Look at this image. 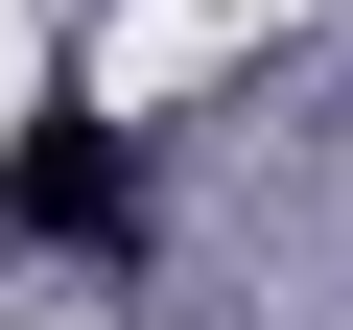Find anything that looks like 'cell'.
<instances>
[{
  "label": "cell",
  "instance_id": "cell-1",
  "mask_svg": "<svg viewBox=\"0 0 353 330\" xmlns=\"http://www.w3.org/2000/svg\"><path fill=\"white\" fill-rule=\"evenodd\" d=\"M0 236H141V165H118V118L94 95H24V142H0Z\"/></svg>",
  "mask_w": 353,
  "mask_h": 330
}]
</instances>
